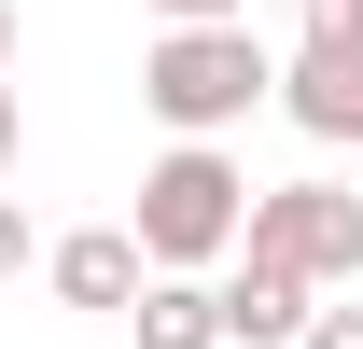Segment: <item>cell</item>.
I'll return each mask as SVG.
<instances>
[{
    "label": "cell",
    "mask_w": 363,
    "mask_h": 349,
    "mask_svg": "<svg viewBox=\"0 0 363 349\" xmlns=\"http://www.w3.org/2000/svg\"><path fill=\"white\" fill-rule=\"evenodd\" d=\"M308 349H363V307H321V321H308Z\"/></svg>",
    "instance_id": "12"
},
{
    "label": "cell",
    "mask_w": 363,
    "mask_h": 349,
    "mask_svg": "<svg viewBox=\"0 0 363 349\" xmlns=\"http://www.w3.org/2000/svg\"><path fill=\"white\" fill-rule=\"evenodd\" d=\"M0 279H28V210L0 196Z\"/></svg>",
    "instance_id": "11"
},
{
    "label": "cell",
    "mask_w": 363,
    "mask_h": 349,
    "mask_svg": "<svg viewBox=\"0 0 363 349\" xmlns=\"http://www.w3.org/2000/svg\"><path fill=\"white\" fill-rule=\"evenodd\" d=\"M14 154H28V98L0 84V182H14Z\"/></svg>",
    "instance_id": "10"
},
{
    "label": "cell",
    "mask_w": 363,
    "mask_h": 349,
    "mask_svg": "<svg viewBox=\"0 0 363 349\" xmlns=\"http://www.w3.org/2000/svg\"><path fill=\"white\" fill-rule=\"evenodd\" d=\"M168 28H252V0H154Z\"/></svg>",
    "instance_id": "9"
},
{
    "label": "cell",
    "mask_w": 363,
    "mask_h": 349,
    "mask_svg": "<svg viewBox=\"0 0 363 349\" xmlns=\"http://www.w3.org/2000/svg\"><path fill=\"white\" fill-rule=\"evenodd\" d=\"M252 196L266 182L238 168L224 140H168L154 168H140V265L154 279H210V265H238V238H252Z\"/></svg>",
    "instance_id": "1"
},
{
    "label": "cell",
    "mask_w": 363,
    "mask_h": 349,
    "mask_svg": "<svg viewBox=\"0 0 363 349\" xmlns=\"http://www.w3.org/2000/svg\"><path fill=\"white\" fill-rule=\"evenodd\" d=\"M308 56H363V0H308Z\"/></svg>",
    "instance_id": "8"
},
{
    "label": "cell",
    "mask_w": 363,
    "mask_h": 349,
    "mask_svg": "<svg viewBox=\"0 0 363 349\" xmlns=\"http://www.w3.org/2000/svg\"><path fill=\"white\" fill-rule=\"evenodd\" d=\"M238 265H266V279H294V294H350L363 279V196L350 182H266Z\"/></svg>",
    "instance_id": "3"
},
{
    "label": "cell",
    "mask_w": 363,
    "mask_h": 349,
    "mask_svg": "<svg viewBox=\"0 0 363 349\" xmlns=\"http://www.w3.org/2000/svg\"><path fill=\"white\" fill-rule=\"evenodd\" d=\"M126 321H140V349H224V279H154Z\"/></svg>",
    "instance_id": "7"
},
{
    "label": "cell",
    "mask_w": 363,
    "mask_h": 349,
    "mask_svg": "<svg viewBox=\"0 0 363 349\" xmlns=\"http://www.w3.org/2000/svg\"><path fill=\"white\" fill-rule=\"evenodd\" d=\"M279 112L350 154V140H363V56H294V70H279Z\"/></svg>",
    "instance_id": "6"
},
{
    "label": "cell",
    "mask_w": 363,
    "mask_h": 349,
    "mask_svg": "<svg viewBox=\"0 0 363 349\" xmlns=\"http://www.w3.org/2000/svg\"><path fill=\"white\" fill-rule=\"evenodd\" d=\"M279 98V56L252 43V28H154V56H140V112L168 140H224L252 126Z\"/></svg>",
    "instance_id": "2"
},
{
    "label": "cell",
    "mask_w": 363,
    "mask_h": 349,
    "mask_svg": "<svg viewBox=\"0 0 363 349\" xmlns=\"http://www.w3.org/2000/svg\"><path fill=\"white\" fill-rule=\"evenodd\" d=\"M0 84H14V0H0Z\"/></svg>",
    "instance_id": "13"
},
{
    "label": "cell",
    "mask_w": 363,
    "mask_h": 349,
    "mask_svg": "<svg viewBox=\"0 0 363 349\" xmlns=\"http://www.w3.org/2000/svg\"><path fill=\"white\" fill-rule=\"evenodd\" d=\"M321 294H294V279H266V265H224V349H308Z\"/></svg>",
    "instance_id": "5"
},
{
    "label": "cell",
    "mask_w": 363,
    "mask_h": 349,
    "mask_svg": "<svg viewBox=\"0 0 363 349\" xmlns=\"http://www.w3.org/2000/svg\"><path fill=\"white\" fill-rule=\"evenodd\" d=\"M43 279H56V307H112V321L154 294V265H140V238H126V223H70V238L43 252Z\"/></svg>",
    "instance_id": "4"
}]
</instances>
